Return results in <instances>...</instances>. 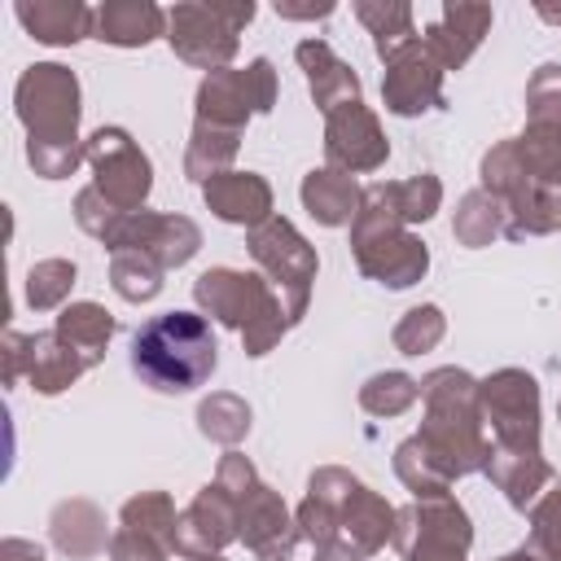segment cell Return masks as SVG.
Masks as SVG:
<instances>
[{"label":"cell","instance_id":"1","mask_svg":"<svg viewBox=\"0 0 561 561\" xmlns=\"http://www.w3.org/2000/svg\"><path fill=\"white\" fill-rule=\"evenodd\" d=\"M18 123L26 127V162L39 180H66L79 171L83 140H79V79L61 61H35L22 70L13 88Z\"/></svg>","mask_w":561,"mask_h":561},{"label":"cell","instance_id":"2","mask_svg":"<svg viewBox=\"0 0 561 561\" xmlns=\"http://www.w3.org/2000/svg\"><path fill=\"white\" fill-rule=\"evenodd\" d=\"M421 403H425V416H421L416 443L430 456V465L447 482L482 473L495 443H491L486 421H482L478 377L456 368V364H443V368L421 377Z\"/></svg>","mask_w":561,"mask_h":561},{"label":"cell","instance_id":"3","mask_svg":"<svg viewBox=\"0 0 561 561\" xmlns=\"http://www.w3.org/2000/svg\"><path fill=\"white\" fill-rule=\"evenodd\" d=\"M219 342L202 311H162L131 333V373L158 394H188L210 381Z\"/></svg>","mask_w":561,"mask_h":561},{"label":"cell","instance_id":"4","mask_svg":"<svg viewBox=\"0 0 561 561\" xmlns=\"http://www.w3.org/2000/svg\"><path fill=\"white\" fill-rule=\"evenodd\" d=\"M193 302L202 316L219 320L224 329L241 333V351L250 359L267 355L294 324L285 316L280 294L267 285V276L259 272H241V267H206L193 280Z\"/></svg>","mask_w":561,"mask_h":561},{"label":"cell","instance_id":"5","mask_svg":"<svg viewBox=\"0 0 561 561\" xmlns=\"http://www.w3.org/2000/svg\"><path fill=\"white\" fill-rule=\"evenodd\" d=\"M351 254H355V267L386 289H408L430 272V250L394 215L386 180L364 188L359 215L351 219Z\"/></svg>","mask_w":561,"mask_h":561},{"label":"cell","instance_id":"6","mask_svg":"<svg viewBox=\"0 0 561 561\" xmlns=\"http://www.w3.org/2000/svg\"><path fill=\"white\" fill-rule=\"evenodd\" d=\"M478 180H482L478 188H486L491 197L504 202V215H508L504 237L522 241V237L561 232V184H539V180L522 167L513 136H508V140H495V145L482 153Z\"/></svg>","mask_w":561,"mask_h":561},{"label":"cell","instance_id":"7","mask_svg":"<svg viewBox=\"0 0 561 561\" xmlns=\"http://www.w3.org/2000/svg\"><path fill=\"white\" fill-rule=\"evenodd\" d=\"M254 4H210V0H184L167 9V44L180 61L215 75L228 70V61L241 48V31L250 26Z\"/></svg>","mask_w":561,"mask_h":561},{"label":"cell","instance_id":"8","mask_svg":"<svg viewBox=\"0 0 561 561\" xmlns=\"http://www.w3.org/2000/svg\"><path fill=\"white\" fill-rule=\"evenodd\" d=\"M245 250L259 263V272L267 276V285L280 294L289 324H298L311 307V285H316V272H320L316 245L285 215H272L267 224L245 232Z\"/></svg>","mask_w":561,"mask_h":561},{"label":"cell","instance_id":"9","mask_svg":"<svg viewBox=\"0 0 561 561\" xmlns=\"http://www.w3.org/2000/svg\"><path fill=\"white\" fill-rule=\"evenodd\" d=\"M307 491L333 504L342 539L355 543L364 557H373V552H381L386 543H394L399 508H394L390 500H381L373 486H364L351 469H342V465H320V469L307 478Z\"/></svg>","mask_w":561,"mask_h":561},{"label":"cell","instance_id":"10","mask_svg":"<svg viewBox=\"0 0 561 561\" xmlns=\"http://www.w3.org/2000/svg\"><path fill=\"white\" fill-rule=\"evenodd\" d=\"M482 399V421L491 430V443L500 451H543V399L539 381L526 368H495L491 377L478 381Z\"/></svg>","mask_w":561,"mask_h":561},{"label":"cell","instance_id":"11","mask_svg":"<svg viewBox=\"0 0 561 561\" xmlns=\"http://www.w3.org/2000/svg\"><path fill=\"white\" fill-rule=\"evenodd\" d=\"M394 548L403 561H469L473 522L456 495H430L399 508Z\"/></svg>","mask_w":561,"mask_h":561},{"label":"cell","instance_id":"12","mask_svg":"<svg viewBox=\"0 0 561 561\" xmlns=\"http://www.w3.org/2000/svg\"><path fill=\"white\" fill-rule=\"evenodd\" d=\"M276 66L267 57H254L250 66H228L215 70L197 83V118L202 123H219V127H237L245 131V123L254 114H272L276 105Z\"/></svg>","mask_w":561,"mask_h":561},{"label":"cell","instance_id":"13","mask_svg":"<svg viewBox=\"0 0 561 561\" xmlns=\"http://www.w3.org/2000/svg\"><path fill=\"white\" fill-rule=\"evenodd\" d=\"M83 158L92 167V184L118 206V210H145L153 188V162L131 140L127 127H96L83 140Z\"/></svg>","mask_w":561,"mask_h":561},{"label":"cell","instance_id":"14","mask_svg":"<svg viewBox=\"0 0 561 561\" xmlns=\"http://www.w3.org/2000/svg\"><path fill=\"white\" fill-rule=\"evenodd\" d=\"M180 508L167 491H140L118 508L110 535V561H171Z\"/></svg>","mask_w":561,"mask_h":561},{"label":"cell","instance_id":"15","mask_svg":"<svg viewBox=\"0 0 561 561\" xmlns=\"http://www.w3.org/2000/svg\"><path fill=\"white\" fill-rule=\"evenodd\" d=\"M324 158L329 167L351 171V175H368L386 167L390 140L381 131V118L364 101H346L333 114H324Z\"/></svg>","mask_w":561,"mask_h":561},{"label":"cell","instance_id":"16","mask_svg":"<svg viewBox=\"0 0 561 561\" xmlns=\"http://www.w3.org/2000/svg\"><path fill=\"white\" fill-rule=\"evenodd\" d=\"M241 526V500L232 491H224L219 482H206L175 522V557L197 561V557H215L237 539Z\"/></svg>","mask_w":561,"mask_h":561},{"label":"cell","instance_id":"17","mask_svg":"<svg viewBox=\"0 0 561 561\" xmlns=\"http://www.w3.org/2000/svg\"><path fill=\"white\" fill-rule=\"evenodd\" d=\"M381 105L399 118H416L425 110L443 105V66L434 61V53L425 48V39H412L408 48H399L390 61H381Z\"/></svg>","mask_w":561,"mask_h":561},{"label":"cell","instance_id":"18","mask_svg":"<svg viewBox=\"0 0 561 561\" xmlns=\"http://www.w3.org/2000/svg\"><path fill=\"white\" fill-rule=\"evenodd\" d=\"M123 250H140L149 254L162 272L171 267H184L197 250H202V228L188 219V215H162V210H131L110 245V254H123Z\"/></svg>","mask_w":561,"mask_h":561},{"label":"cell","instance_id":"19","mask_svg":"<svg viewBox=\"0 0 561 561\" xmlns=\"http://www.w3.org/2000/svg\"><path fill=\"white\" fill-rule=\"evenodd\" d=\"M237 539L259 557V561H289L298 535V522L289 513V504L280 500L276 486H267L263 478L241 495V526Z\"/></svg>","mask_w":561,"mask_h":561},{"label":"cell","instance_id":"20","mask_svg":"<svg viewBox=\"0 0 561 561\" xmlns=\"http://www.w3.org/2000/svg\"><path fill=\"white\" fill-rule=\"evenodd\" d=\"M491 18H495L491 4H443L430 13V26L421 39L443 70H460L478 53L482 35L491 31Z\"/></svg>","mask_w":561,"mask_h":561},{"label":"cell","instance_id":"21","mask_svg":"<svg viewBox=\"0 0 561 561\" xmlns=\"http://www.w3.org/2000/svg\"><path fill=\"white\" fill-rule=\"evenodd\" d=\"M202 202L215 219L237 228H259L272 219V184L259 171H224L202 184Z\"/></svg>","mask_w":561,"mask_h":561},{"label":"cell","instance_id":"22","mask_svg":"<svg viewBox=\"0 0 561 561\" xmlns=\"http://www.w3.org/2000/svg\"><path fill=\"white\" fill-rule=\"evenodd\" d=\"M294 57H298V66H302V75H307V88H311V101H316L320 114H333L337 105L359 101V75H355L320 35L298 39Z\"/></svg>","mask_w":561,"mask_h":561},{"label":"cell","instance_id":"23","mask_svg":"<svg viewBox=\"0 0 561 561\" xmlns=\"http://www.w3.org/2000/svg\"><path fill=\"white\" fill-rule=\"evenodd\" d=\"M13 18L22 22V31L31 39L53 44V48H70V44L92 35L96 9H88L83 0H18Z\"/></svg>","mask_w":561,"mask_h":561},{"label":"cell","instance_id":"24","mask_svg":"<svg viewBox=\"0 0 561 561\" xmlns=\"http://www.w3.org/2000/svg\"><path fill=\"white\" fill-rule=\"evenodd\" d=\"M110 535L114 530L105 526V513L92 500H61L48 513V539L70 561H88V557L110 552Z\"/></svg>","mask_w":561,"mask_h":561},{"label":"cell","instance_id":"25","mask_svg":"<svg viewBox=\"0 0 561 561\" xmlns=\"http://www.w3.org/2000/svg\"><path fill=\"white\" fill-rule=\"evenodd\" d=\"M298 197H302V210L324 224V228H342L359 215V202H364V188L355 184L351 171H337V167H311L298 184Z\"/></svg>","mask_w":561,"mask_h":561},{"label":"cell","instance_id":"26","mask_svg":"<svg viewBox=\"0 0 561 561\" xmlns=\"http://www.w3.org/2000/svg\"><path fill=\"white\" fill-rule=\"evenodd\" d=\"M92 35L114 48H145L158 35L167 39V9H158L153 0H105L96 9Z\"/></svg>","mask_w":561,"mask_h":561},{"label":"cell","instance_id":"27","mask_svg":"<svg viewBox=\"0 0 561 561\" xmlns=\"http://www.w3.org/2000/svg\"><path fill=\"white\" fill-rule=\"evenodd\" d=\"M482 473L522 513L535 508V500L552 486V465L543 460V451H500V447H491V460H486Z\"/></svg>","mask_w":561,"mask_h":561},{"label":"cell","instance_id":"28","mask_svg":"<svg viewBox=\"0 0 561 561\" xmlns=\"http://www.w3.org/2000/svg\"><path fill=\"white\" fill-rule=\"evenodd\" d=\"M88 368H92V364H88L75 346H66V342L57 337V329H48V333H31L26 386H31L35 394H61V390H70Z\"/></svg>","mask_w":561,"mask_h":561},{"label":"cell","instance_id":"29","mask_svg":"<svg viewBox=\"0 0 561 561\" xmlns=\"http://www.w3.org/2000/svg\"><path fill=\"white\" fill-rule=\"evenodd\" d=\"M57 337L66 342V346H75L92 368L105 359V346H110V337H114V329H118V320L101 307V302H66L61 311H57Z\"/></svg>","mask_w":561,"mask_h":561},{"label":"cell","instance_id":"30","mask_svg":"<svg viewBox=\"0 0 561 561\" xmlns=\"http://www.w3.org/2000/svg\"><path fill=\"white\" fill-rule=\"evenodd\" d=\"M237 149H241V131H237V127H219V123L193 118L188 149H184V175L197 180V184H206V180L232 171Z\"/></svg>","mask_w":561,"mask_h":561},{"label":"cell","instance_id":"31","mask_svg":"<svg viewBox=\"0 0 561 561\" xmlns=\"http://www.w3.org/2000/svg\"><path fill=\"white\" fill-rule=\"evenodd\" d=\"M355 18L368 26L373 48L381 61H390L399 48H408L416 35V9L408 0H355Z\"/></svg>","mask_w":561,"mask_h":561},{"label":"cell","instance_id":"32","mask_svg":"<svg viewBox=\"0 0 561 561\" xmlns=\"http://www.w3.org/2000/svg\"><path fill=\"white\" fill-rule=\"evenodd\" d=\"M508 228V215H504V202L491 197L486 188H469L456 210H451V237L465 245V250H482L491 245L495 237H504Z\"/></svg>","mask_w":561,"mask_h":561},{"label":"cell","instance_id":"33","mask_svg":"<svg viewBox=\"0 0 561 561\" xmlns=\"http://www.w3.org/2000/svg\"><path fill=\"white\" fill-rule=\"evenodd\" d=\"M250 421H254L250 403L241 394H232V390H210L197 403V430H202V438H210V443H219L228 451L250 434Z\"/></svg>","mask_w":561,"mask_h":561},{"label":"cell","instance_id":"34","mask_svg":"<svg viewBox=\"0 0 561 561\" xmlns=\"http://www.w3.org/2000/svg\"><path fill=\"white\" fill-rule=\"evenodd\" d=\"M416 399H421V381L408 377V373H399V368L373 373V377L359 386V408H364L368 416H381V421L403 416Z\"/></svg>","mask_w":561,"mask_h":561},{"label":"cell","instance_id":"35","mask_svg":"<svg viewBox=\"0 0 561 561\" xmlns=\"http://www.w3.org/2000/svg\"><path fill=\"white\" fill-rule=\"evenodd\" d=\"M110 285L123 302H153L162 294V267L140 250H123L110 254Z\"/></svg>","mask_w":561,"mask_h":561},{"label":"cell","instance_id":"36","mask_svg":"<svg viewBox=\"0 0 561 561\" xmlns=\"http://www.w3.org/2000/svg\"><path fill=\"white\" fill-rule=\"evenodd\" d=\"M386 193H390L394 215H399L408 228L434 219L438 206H443V180L430 175V171H416V175H408V180H386Z\"/></svg>","mask_w":561,"mask_h":561},{"label":"cell","instance_id":"37","mask_svg":"<svg viewBox=\"0 0 561 561\" xmlns=\"http://www.w3.org/2000/svg\"><path fill=\"white\" fill-rule=\"evenodd\" d=\"M75 280H79V267L70 259H39L26 272V285H22L26 307L31 311H57V307H66Z\"/></svg>","mask_w":561,"mask_h":561},{"label":"cell","instance_id":"38","mask_svg":"<svg viewBox=\"0 0 561 561\" xmlns=\"http://www.w3.org/2000/svg\"><path fill=\"white\" fill-rule=\"evenodd\" d=\"M443 333H447V316H443V307L421 302V307H408V311L399 316L390 342H394L399 355H425V351H434V346L443 342Z\"/></svg>","mask_w":561,"mask_h":561},{"label":"cell","instance_id":"39","mask_svg":"<svg viewBox=\"0 0 561 561\" xmlns=\"http://www.w3.org/2000/svg\"><path fill=\"white\" fill-rule=\"evenodd\" d=\"M394 478L412 491V500H430V495H451V482L430 465V456L421 451V443H416V434L412 438H403L399 447H394Z\"/></svg>","mask_w":561,"mask_h":561},{"label":"cell","instance_id":"40","mask_svg":"<svg viewBox=\"0 0 561 561\" xmlns=\"http://www.w3.org/2000/svg\"><path fill=\"white\" fill-rule=\"evenodd\" d=\"M526 127L561 131V61H543L526 83Z\"/></svg>","mask_w":561,"mask_h":561},{"label":"cell","instance_id":"41","mask_svg":"<svg viewBox=\"0 0 561 561\" xmlns=\"http://www.w3.org/2000/svg\"><path fill=\"white\" fill-rule=\"evenodd\" d=\"M522 167L539 180V184H561V131L548 127H522V136H513Z\"/></svg>","mask_w":561,"mask_h":561},{"label":"cell","instance_id":"42","mask_svg":"<svg viewBox=\"0 0 561 561\" xmlns=\"http://www.w3.org/2000/svg\"><path fill=\"white\" fill-rule=\"evenodd\" d=\"M127 215H131V210H118L96 184H88V188L75 193V224H79L88 237H96L105 250L114 245V237H118V228H123Z\"/></svg>","mask_w":561,"mask_h":561},{"label":"cell","instance_id":"43","mask_svg":"<svg viewBox=\"0 0 561 561\" xmlns=\"http://www.w3.org/2000/svg\"><path fill=\"white\" fill-rule=\"evenodd\" d=\"M526 548L539 561H561V486L543 491L530 508V530H526Z\"/></svg>","mask_w":561,"mask_h":561},{"label":"cell","instance_id":"44","mask_svg":"<svg viewBox=\"0 0 561 561\" xmlns=\"http://www.w3.org/2000/svg\"><path fill=\"white\" fill-rule=\"evenodd\" d=\"M215 482H219L224 491H232V495L241 500V495H245V491H250V486L259 482V469L250 465V456H245V451H237V447H232V451H224V456H219Z\"/></svg>","mask_w":561,"mask_h":561},{"label":"cell","instance_id":"45","mask_svg":"<svg viewBox=\"0 0 561 561\" xmlns=\"http://www.w3.org/2000/svg\"><path fill=\"white\" fill-rule=\"evenodd\" d=\"M26 359H31V333L4 329V337H0V377H4V386H18L26 377Z\"/></svg>","mask_w":561,"mask_h":561},{"label":"cell","instance_id":"46","mask_svg":"<svg viewBox=\"0 0 561 561\" xmlns=\"http://www.w3.org/2000/svg\"><path fill=\"white\" fill-rule=\"evenodd\" d=\"M0 561H44V548L31 543V539L9 535V539H0Z\"/></svg>","mask_w":561,"mask_h":561},{"label":"cell","instance_id":"47","mask_svg":"<svg viewBox=\"0 0 561 561\" xmlns=\"http://www.w3.org/2000/svg\"><path fill=\"white\" fill-rule=\"evenodd\" d=\"M316 561H368L355 543H346V539H333V543H320L316 548Z\"/></svg>","mask_w":561,"mask_h":561},{"label":"cell","instance_id":"48","mask_svg":"<svg viewBox=\"0 0 561 561\" xmlns=\"http://www.w3.org/2000/svg\"><path fill=\"white\" fill-rule=\"evenodd\" d=\"M276 13H280V18H329L333 4H329V0H324V4H276Z\"/></svg>","mask_w":561,"mask_h":561},{"label":"cell","instance_id":"49","mask_svg":"<svg viewBox=\"0 0 561 561\" xmlns=\"http://www.w3.org/2000/svg\"><path fill=\"white\" fill-rule=\"evenodd\" d=\"M535 13H539L543 22H552V26H561V4H535Z\"/></svg>","mask_w":561,"mask_h":561},{"label":"cell","instance_id":"50","mask_svg":"<svg viewBox=\"0 0 561 561\" xmlns=\"http://www.w3.org/2000/svg\"><path fill=\"white\" fill-rule=\"evenodd\" d=\"M495 561H539V557H535V552L522 543V548H513V552H504V557H495Z\"/></svg>","mask_w":561,"mask_h":561},{"label":"cell","instance_id":"51","mask_svg":"<svg viewBox=\"0 0 561 561\" xmlns=\"http://www.w3.org/2000/svg\"><path fill=\"white\" fill-rule=\"evenodd\" d=\"M197 561H228V557H224V552H215V557H197Z\"/></svg>","mask_w":561,"mask_h":561},{"label":"cell","instance_id":"52","mask_svg":"<svg viewBox=\"0 0 561 561\" xmlns=\"http://www.w3.org/2000/svg\"><path fill=\"white\" fill-rule=\"evenodd\" d=\"M557 412H561V408H557Z\"/></svg>","mask_w":561,"mask_h":561}]
</instances>
